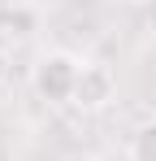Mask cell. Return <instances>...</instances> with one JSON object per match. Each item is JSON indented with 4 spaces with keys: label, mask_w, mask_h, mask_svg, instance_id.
<instances>
[{
    "label": "cell",
    "mask_w": 156,
    "mask_h": 161,
    "mask_svg": "<svg viewBox=\"0 0 156 161\" xmlns=\"http://www.w3.org/2000/svg\"><path fill=\"white\" fill-rule=\"evenodd\" d=\"M87 61H78L74 53L65 48H52L35 61V74H30V87L39 100L48 105H74V87H78V74H82Z\"/></svg>",
    "instance_id": "1"
},
{
    "label": "cell",
    "mask_w": 156,
    "mask_h": 161,
    "mask_svg": "<svg viewBox=\"0 0 156 161\" xmlns=\"http://www.w3.org/2000/svg\"><path fill=\"white\" fill-rule=\"evenodd\" d=\"M113 96H117L113 70H108V65H82L78 87H74V109H82V113H100L104 105H113Z\"/></svg>",
    "instance_id": "2"
},
{
    "label": "cell",
    "mask_w": 156,
    "mask_h": 161,
    "mask_svg": "<svg viewBox=\"0 0 156 161\" xmlns=\"http://www.w3.org/2000/svg\"><path fill=\"white\" fill-rule=\"evenodd\" d=\"M130 161H156V122L139 126L130 139Z\"/></svg>",
    "instance_id": "3"
},
{
    "label": "cell",
    "mask_w": 156,
    "mask_h": 161,
    "mask_svg": "<svg viewBox=\"0 0 156 161\" xmlns=\"http://www.w3.org/2000/svg\"><path fill=\"white\" fill-rule=\"evenodd\" d=\"M65 161H100V157H91V153H74V157H65Z\"/></svg>",
    "instance_id": "4"
},
{
    "label": "cell",
    "mask_w": 156,
    "mask_h": 161,
    "mask_svg": "<svg viewBox=\"0 0 156 161\" xmlns=\"http://www.w3.org/2000/svg\"><path fill=\"white\" fill-rule=\"evenodd\" d=\"M0 79H4V57H0Z\"/></svg>",
    "instance_id": "5"
},
{
    "label": "cell",
    "mask_w": 156,
    "mask_h": 161,
    "mask_svg": "<svg viewBox=\"0 0 156 161\" xmlns=\"http://www.w3.org/2000/svg\"><path fill=\"white\" fill-rule=\"evenodd\" d=\"M130 4H143V0H130Z\"/></svg>",
    "instance_id": "6"
}]
</instances>
